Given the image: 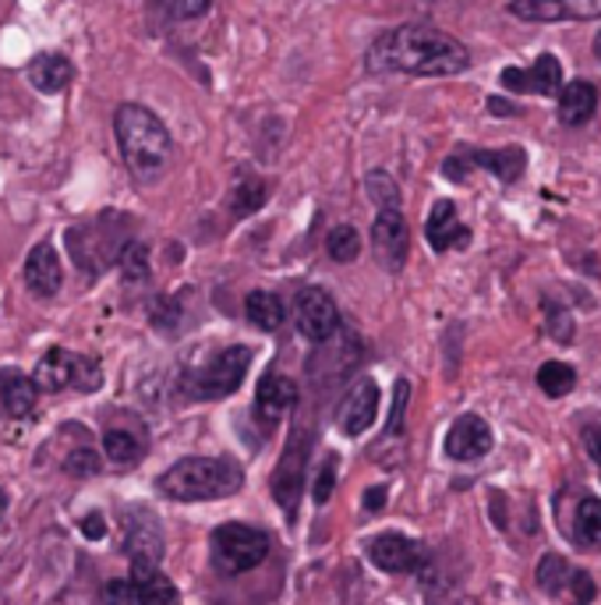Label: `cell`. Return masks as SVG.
<instances>
[{
	"instance_id": "cb8c5ba5",
	"label": "cell",
	"mask_w": 601,
	"mask_h": 605,
	"mask_svg": "<svg viewBox=\"0 0 601 605\" xmlns=\"http://www.w3.org/2000/svg\"><path fill=\"white\" fill-rule=\"evenodd\" d=\"M470 156V164L488 170V174H496L502 185H514L520 181V174L527 170V153L520 146H506V149H475V153H467Z\"/></svg>"
},
{
	"instance_id": "83f0119b",
	"label": "cell",
	"mask_w": 601,
	"mask_h": 605,
	"mask_svg": "<svg viewBox=\"0 0 601 605\" xmlns=\"http://www.w3.org/2000/svg\"><path fill=\"white\" fill-rule=\"evenodd\" d=\"M573 539L580 545H601V500L584 496L573 510Z\"/></svg>"
},
{
	"instance_id": "ac0fdd59",
	"label": "cell",
	"mask_w": 601,
	"mask_h": 605,
	"mask_svg": "<svg viewBox=\"0 0 601 605\" xmlns=\"http://www.w3.org/2000/svg\"><path fill=\"white\" fill-rule=\"evenodd\" d=\"M25 283L32 294L40 298H53L61 291L64 273H61V259H58V248L50 241L32 244V252L25 255Z\"/></svg>"
},
{
	"instance_id": "e0dca14e",
	"label": "cell",
	"mask_w": 601,
	"mask_h": 605,
	"mask_svg": "<svg viewBox=\"0 0 601 605\" xmlns=\"http://www.w3.org/2000/svg\"><path fill=\"white\" fill-rule=\"evenodd\" d=\"M100 595L106 602H177V588L159 571L149 577L132 574L124 581H111V584H103Z\"/></svg>"
},
{
	"instance_id": "f1b7e54d",
	"label": "cell",
	"mask_w": 601,
	"mask_h": 605,
	"mask_svg": "<svg viewBox=\"0 0 601 605\" xmlns=\"http://www.w3.org/2000/svg\"><path fill=\"white\" fill-rule=\"evenodd\" d=\"M538 386H541V394H549V397H567L577 386V372L567 362H545L538 368Z\"/></svg>"
},
{
	"instance_id": "836d02e7",
	"label": "cell",
	"mask_w": 601,
	"mask_h": 605,
	"mask_svg": "<svg viewBox=\"0 0 601 605\" xmlns=\"http://www.w3.org/2000/svg\"><path fill=\"white\" fill-rule=\"evenodd\" d=\"M64 471L71 478H93V474L103 471V457L93 447H79V450H71L64 457Z\"/></svg>"
},
{
	"instance_id": "7a4b0ae2",
	"label": "cell",
	"mask_w": 601,
	"mask_h": 605,
	"mask_svg": "<svg viewBox=\"0 0 601 605\" xmlns=\"http://www.w3.org/2000/svg\"><path fill=\"white\" fill-rule=\"evenodd\" d=\"M114 132L117 146L127 170L135 174V181L153 185L167 174L174 159V138L153 111H145L138 103H121L114 114Z\"/></svg>"
},
{
	"instance_id": "60d3db41",
	"label": "cell",
	"mask_w": 601,
	"mask_h": 605,
	"mask_svg": "<svg viewBox=\"0 0 601 605\" xmlns=\"http://www.w3.org/2000/svg\"><path fill=\"white\" fill-rule=\"evenodd\" d=\"M573 595H577L580 602H588V598L594 595V584H591L588 574H573Z\"/></svg>"
},
{
	"instance_id": "603a6c76",
	"label": "cell",
	"mask_w": 601,
	"mask_h": 605,
	"mask_svg": "<svg viewBox=\"0 0 601 605\" xmlns=\"http://www.w3.org/2000/svg\"><path fill=\"white\" fill-rule=\"evenodd\" d=\"M598 111V88L591 82H570L559 88V121L570 124V128H580L588 124Z\"/></svg>"
},
{
	"instance_id": "9c48e42d",
	"label": "cell",
	"mask_w": 601,
	"mask_h": 605,
	"mask_svg": "<svg viewBox=\"0 0 601 605\" xmlns=\"http://www.w3.org/2000/svg\"><path fill=\"white\" fill-rule=\"evenodd\" d=\"M294 326L304 341L325 344L340 333V309L322 288H301L294 298Z\"/></svg>"
},
{
	"instance_id": "b9f144b4",
	"label": "cell",
	"mask_w": 601,
	"mask_h": 605,
	"mask_svg": "<svg viewBox=\"0 0 601 605\" xmlns=\"http://www.w3.org/2000/svg\"><path fill=\"white\" fill-rule=\"evenodd\" d=\"M382 503H386V489H382V486L369 489V496H364V507H369V510H379Z\"/></svg>"
},
{
	"instance_id": "8fae6325",
	"label": "cell",
	"mask_w": 601,
	"mask_h": 605,
	"mask_svg": "<svg viewBox=\"0 0 601 605\" xmlns=\"http://www.w3.org/2000/svg\"><path fill=\"white\" fill-rule=\"evenodd\" d=\"M364 556H369L379 571H386V574H414V571H422L425 566L428 549L422 542L407 539V535L386 531V535H375L369 545H364Z\"/></svg>"
},
{
	"instance_id": "4fadbf2b",
	"label": "cell",
	"mask_w": 601,
	"mask_h": 605,
	"mask_svg": "<svg viewBox=\"0 0 601 605\" xmlns=\"http://www.w3.org/2000/svg\"><path fill=\"white\" fill-rule=\"evenodd\" d=\"M372 252L379 259L382 270H404L407 259V223L400 217V209H379V217L372 223Z\"/></svg>"
},
{
	"instance_id": "6da1fadb",
	"label": "cell",
	"mask_w": 601,
	"mask_h": 605,
	"mask_svg": "<svg viewBox=\"0 0 601 605\" xmlns=\"http://www.w3.org/2000/svg\"><path fill=\"white\" fill-rule=\"evenodd\" d=\"M372 71H400V75H422V79H446L460 75L470 64V53L460 40L432 25H400L382 32L369 46Z\"/></svg>"
},
{
	"instance_id": "3957f363",
	"label": "cell",
	"mask_w": 601,
	"mask_h": 605,
	"mask_svg": "<svg viewBox=\"0 0 601 605\" xmlns=\"http://www.w3.org/2000/svg\"><path fill=\"white\" fill-rule=\"evenodd\" d=\"M245 468L230 457H185L156 478V489L177 503H209L241 492Z\"/></svg>"
},
{
	"instance_id": "e575fe53",
	"label": "cell",
	"mask_w": 601,
	"mask_h": 605,
	"mask_svg": "<svg viewBox=\"0 0 601 605\" xmlns=\"http://www.w3.org/2000/svg\"><path fill=\"white\" fill-rule=\"evenodd\" d=\"M333 489H336V453H325V460H322L319 471H315V482H312V500H315V507L330 503Z\"/></svg>"
},
{
	"instance_id": "d6a6232c",
	"label": "cell",
	"mask_w": 601,
	"mask_h": 605,
	"mask_svg": "<svg viewBox=\"0 0 601 605\" xmlns=\"http://www.w3.org/2000/svg\"><path fill=\"white\" fill-rule=\"evenodd\" d=\"M364 191H369V199L379 206V209H400V188H396V181L390 174H382V170H375V174H369L364 177Z\"/></svg>"
},
{
	"instance_id": "4316f807",
	"label": "cell",
	"mask_w": 601,
	"mask_h": 605,
	"mask_svg": "<svg viewBox=\"0 0 601 605\" xmlns=\"http://www.w3.org/2000/svg\"><path fill=\"white\" fill-rule=\"evenodd\" d=\"M266 199H269V185L262 181V177L241 174L238 181H234V191H230V209H234V217H251Z\"/></svg>"
},
{
	"instance_id": "7bdbcfd3",
	"label": "cell",
	"mask_w": 601,
	"mask_h": 605,
	"mask_svg": "<svg viewBox=\"0 0 601 605\" xmlns=\"http://www.w3.org/2000/svg\"><path fill=\"white\" fill-rule=\"evenodd\" d=\"M594 58L601 61V32H598V40H594Z\"/></svg>"
},
{
	"instance_id": "d590c367",
	"label": "cell",
	"mask_w": 601,
	"mask_h": 605,
	"mask_svg": "<svg viewBox=\"0 0 601 605\" xmlns=\"http://www.w3.org/2000/svg\"><path fill=\"white\" fill-rule=\"evenodd\" d=\"M407 400H411V383L407 379H396V389H393V415H390V425H386V436H396L400 429H404Z\"/></svg>"
},
{
	"instance_id": "30bf717a",
	"label": "cell",
	"mask_w": 601,
	"mask_h": 605,
	"mask_svg": "<svg viewBox=\"0 0 601 605\" xmlns=\"http://www.w3.org/2000/svg\"><path fill=\"white\" fill-rule=\"evenodd\" d=\"M304 471H308V432L294 429L283 447V457L272 474V492H277V503L287 510V518L298 513V500L304 489Z\"/></svg>"
},
{
	"instance_id": "4dcf8cb0",
	"label": "cell",
	"mask_w": 601,
	"mask_h": 605,
	"mask_svg": "<svg viewBox=\"0 0 601 605\" xmlns=\"http://www.w3.org/2000/svg\"><path fill=\"white\" fill-rule=\"evenodd\" d=\"M325 252H330L333 262H354L361 255V238L351 223H340L330 230V238H325Z\"/></svg>"
},
{
	"instance_id": "f35d334b",
	"label": "cell",
	"mask_w": 601,
	"mask_h": 605,
	"mask_svg": "<svg viewBox=\"0 0 601 605\" xmlns=\"http://www.w3.org/2000/svg\"><path fill=\"white\" fill-rule=\"evenodd\" d=\"M213 8V0H174V14L177 18H198Z\"/></svg>"
},
{
	"instance_id": "277c9868",
	"label": "cell",
	"mask_w": 601,
	"mask_h": 605,
	"mask_svg": "<svg viewBox=\"0 0 601 605\" xmlns=\"http://www.w3.org/2000/svg\"><path fill=\"white\" fill-rule=\"evenodd\" d=\"M248 365H251V347L245 344L224 347L220 354H213L209 362L185 368L180 389H185L191 400H224L241 386Z\"/></svg>"
},
{
	"instance_id": "484cf974",
	"label": "cell",
	"mask_w": 601,
	"mask_h": 605,
	"mask_svg": "<svg viewBox=\"0 0 601 605\" xmlns=\"http://www.w3.org/2000/svg\"><path fill=\"white\" fill-rule=\"evenodd\" d=\"M245 315H248V323L272 333V330H280V323H283V301L277 294H269V291H251L248 301H245Z\"/></svg>"
},
{
	"instance_id": "44dd1931",
	"label": "cell",
	"mask_w": 601,
	"mask_h": 605,
	"mask_svg": "<svg viewBox=\"0 0 601 605\" xmlns=\"http://www.w3.org/2000/svg\"><path fill=\"white\" fill-rule=\"evenodd\" d=\"M25 75L32 82V88H40V93L53 96V93H64L75 79V67L64 58V53H40V58H32Z\"/></svg>"
},
{
	"instance_id": "d4e9b609",
	"label": "cell",
	"mask_w": 601,
	"mask_h": 605,
	"mask_svg": "<svg viewBox=\"0 0 601 605\" xmlns=\"http://www.w3.org/2000/svg\"><path fill=\"white\" fill-rule=\"evenodd\" d=\"M145 436L132 429H106L103 432V453L114 460V465H138L145 457Z\"/></svg>"
},
{
	"instance_id": "7402d4cb",
	"label": "cell",
	"mask_w": 601,
	"mask_h": 605,
	"mask_svg": "<svg viewBox=\"0 0 601 605\" xmlns=\"http://www.w3.org/2000/svg\"><path fill=\"white\" fill-rule=\"evenodd\" d=\"M40 394L43 389L35 386L32 376H22V372H14V368L0 372V404H4V411L11 418H29Z\"/></svg>"
},
{
	"instance_id": "d6986e66",
	"label": "cell",
	"mask_w": 601,
	"mask_h": 605,
	"mask_svg": "<svg viewBox=\"0 0 601 605\" xmlns=\"http://www.w3.org/2000/svg\"><path fill=\"white\" fill-rule=\"evenodd\" d=\"M425 234L435 252H449V248H467L470 230L457 220V206L449 199H439L432 206L428 220H425Z\"/></svg>"
},
{
	"instance_id": "ab89813d",
	"label": "cell",
	"mask_w": 601,
	"mask_h": 605,
	"mask_svg": "<svg viewBox=\"0 0 601 605\" xmlns=\"http://www.w3.org/2000/svg\"><path fill=\"white\" fill-rule=\"evenodd\" d=\"M82 535H85V539H93V542H100V539L106 535L103 513H85V518H82Z\"/></svg>"
},
{
	"instance_id": "ffe728a7",
	"label": "cell",
	"mask_w": 601,
	"mask_h": 605,
	"mask_svg": "<svg viewBox=\"0 0 601 605\" xmlns=\"http://www.w3.org/2000/svg\"><path fill=\"white\" fill-rule=\"evenodd\" d=\"M298 404V383L287 376H262L259 389H255V415L266 425H277L290 407Z\"/></svg>"
},
{
	"instance_id": "1f68e13d",
	"label": "cell",
	"mask_w": 601,
	"mask_h": 605,
	"mask_svg": "<svg viewBox=\"0 0 601 605\" xmlns=\"http://www.w3.org/2000/svg\"><path fill=\"white\" fill-rule=\"evenodd\" d=\"M570 584H573V574L559 556H545L538 563V588H545L549 595H559L562 588H570Z\"/></svg>"
},
{
	"instance_id": "ba28073f",
	"label": "cell",
	"mask_w": 601,
	"mask_h": 605,
	"mask_svg": "<svg viewBox=\"0 0 601 605\" xmlns=\"http://www.w3.org/2000/svg\"><path fill=\"white\" fill-rule=\"evenodd\" d=\"M124 556L132 560L135 577H149L163 563V528L149 510H135L127 518V535H124Z\"/></svg>"
},
{
	"instance_id": "f546056e",
	"label": "cell",
	"mask_w": 601,
	"mask_h": 605,
	"mask_svg": "<svg viewBox=\"0 0 601 605\" xmlns=\"http://www.w3.org/2000/svg\"><path fill=\"white\" fill-rule=\"evenodd\" d=\"M117 265H121V273H124L127 283L149 280V252H145V244H142V241H132V238H127V244L121 248V255H117Z\"/></svg>"
},
{
	"instance_id": "74e56055",
	"label": "cell",
	"mask_w": 601,
	"mask_h": 605,
	"mask_svg": "<svg viewBox=\"0 0 601 605\" xmlns=\"http://www.w3.org/2000/svg\"><path fill=\"white\" fill-rule=\"evenodd\" d=\"M580 436H584V447H588L591 460H594L598 471H601V421L584 425V429H580Z\"/></svg>"
},
{
	"instance_id": "2e32d148",
	"label": "cell",
	"mask_w": 601,
	"mask_h": 605,
	"mask_svg": "<svg viewBox=\"0 0 601 605\" xmlns=\"http://www.w3.org/2000/svg\"><path fill=\"white\" fill-rule=\"evenodd\" d=\"M496 447V436H491L488 421L478 415H460L457 421L449 425V436H446V453L453 460H481L491 453Z\"/></svg>"
},
{
	"instance_id": "8992f818",
	"label": "cell",
	"mask_w": 601,
	"mask_h": 605,
	"mask_svg": "<svg viewBox=\"0 0 601 605\" xmlns=\"http://www.w3.org/2000/svg\"><path fill=\"white\" fill-rule=\"evenodd\" d=\"M117 220H121L117 212H106V217H100V220H85V223L68 230V248L85 273H100L111 262H117L121 248L127 244V241L114 238Z\"/></svg>"
},
{
	"instance_id": "5b68a950",
	"label": "cell",
	"mask_w": 601,
	"mask_h": 605,
	"mask_svg": "<svg viewBox=\"0 0 601 605\" xmlns=\"http://www.w3.org/2000/svg\"><path fill=\"white\" fill-rule=\"evenodd\" d=\"M213 563L224 574H248L269 556V535L248 524H220L213 531Z\"/></svg>"
},
{
	"instance_id": "7c38bea8",
	"label": "cell",
	"mask_w": 601,
	"mask_h": 605,
	"mask_svg": "<svg viewBox=\"0 0 601 605\" xmlns=\"http://www.w3.org/2000/svg\"><path fill=\"white\" fill-rule=\"evenodd\" d=\"M506 8L520 22H588L601 18V0H506Z\"/></svg>"
},
{
	"instance_id": "9a60e30c",
	"label": "cell",
	"mask_w": 601,
	"mask_h": 605,
	"mask_svg": "<svg viewBox=\"0 0 601 605\" xmlns=\"http://www.w3.org/2000/svg\"><path fill=\"white\" fill-rule=\"evenodd\" d=\"M379 418V383L375 379H358L351 386V394L343 397L336 425L343 429V436H364Z\"/></svg>"
},
{
	"instance_id": "5bb4252c",
	"label": "cell",
	"mask_w": 601,
	"mask_h": 605,
	"mask_svg": "<svg viewBox=\"0 0 601 605\" xmlns=\"http://www.w3.org/2000/svg\"><path fill=\"white\" fill-rule=\"evenodd\" d=\"M499 82H502V88H509V93L556 96L562 88V64L552 58V53H541L531 67H506Z\"/></svg>"
},
{
	"instance_id": "8d00e7d4",
	"label": "cell",
	"mask_w": 601,
	"mask_h": 605,
	"mask_svg": "<svg viewBox=\"0 0 601 605\" xmlns=\"http://www.w3.org/2000/svg\"><path fill=\"white\" fill-rule=\"evenodd\" d=\"M549 333L556 336L559 344H570L573 341V319H570V312L549 305Z\"/></svg>"
},
{
	"instance_id": "52a82bcc",
	"label": "cell",
	"mask_w": 601,
	"mask_h": 605,
	"mask_svg": "<svg viewBox=\"0 0 601 605\" xmlns=\"http://www.w3.org/2000/svg\"><path fill=\"white\" fill-rule=\"evenodd\" d=\"M35 386L43 389V394H61L68 386H79L82 394L100 386V365L93 358H82V354H71L64 347H50L40 365L32 372Z\"/></svg>"
}]
</instances>
